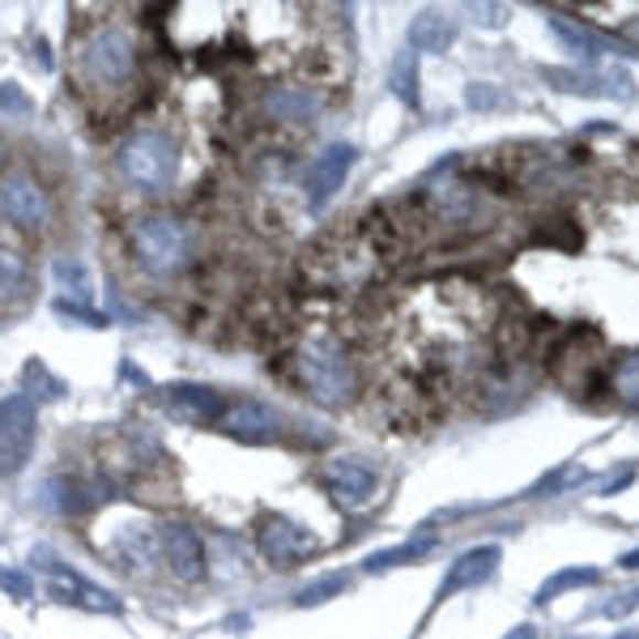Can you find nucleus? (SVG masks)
I'll return each mask as SVG.
<instances>
[{"mask_svg": "<svg viewBox=\"0 0 639 639\" xmlns=\"http://www.w3.org/2000/svg\"><path fill=\"white\" fill-rule=\"evenodd\" d=\"M141 77V56H137V34L124 18L116 13H95L86 31L77 34L73 52V82L90 102H111L124 98Z\"/></svg>", "mask_w": 639, "mask_h": 639, "instance_id": "1", "label": "nucleus"}, {"mask_svg": "<svg viewBox=\"0 0 639 639\" xmlns=\"http://www.w3.org/2000/svg\"><path fill=\"white\" fill-rule=\"evenodd\" d=\"M294 383L320 410H346L358 397V362L337 333H312L294 346Z\"/></svg>", "mask_w": 639, "mask_h": 639, "instance_id": "2", "label": "nucleus"}, {"mask_svg": "<svg viewBox=\"0 0 639 639\" xmlns=\"http://www.w3.org/2000/svg\"><path fill=\"white\" fill-rule=\"evenodd\" d=\"M410 218L431 235H469L490 223V201L481 196L478 180L440 171L414 192Z\"/></svg>", "mask_w": 639, "mask_h": 639, "instance_id": "3", "label": "nucleus"}, {"mask_svg": "<svg viewBox=\"0 0 639 639\" xmlns=\"http://www.w3.org/2000/svg\"><path fill=\"white\" fill-rule=\"evenodd\" d=\"M128 252L137 260V269L154 282L166 278H180L196 256V235L192 226L171 214V209H154V214H141L132 230H128Z\"/></svg>", "mask_w": 639, "mask_h": 639, "instance_id": "4", "label": "nucleus"}, {"mask_svg": "<svg viewBox=\"0 0 639 639\" xmlns=\"http://www.w3.org/2000/svg\"><path fill=\"white\" fill-rule=\"evenodd\" d=\"M116 171L137 192H166L175 184V171H180V150L159 128H137L116 150Z\"/></svg>", "mask_w": 639, "mask_h": 639, "instance_id": "5", "label": "nucleus"}, {"mask_svg": "<svg viewBox=\"0 0 639 639\" xmlns=\"http://www.w3.org/2000/svg\"><path fill=\"white\" fill-rule=\"evenodd\" d=\"M39 435V405L26 392L0 397V478H13L26 469Z\"/></svg>", "mask_w": 639, "mask_h": 639, "instance_id": "6", "label": "nucleus"}, {"mask_svg": "<svg viewBox=\"0 0 639 639\" xmlns=\"http://www.w3.org/2000/svg\"><path fill=\"white\" fill-rule=\"evenodd\" d=\"M34 572L47 580V593H52L56 602H68V606H77V609H95V614H120V597H116V593H107V588L95 584L90 575H82L77 567L61 563V559L47 554V550L34 554Z\"/></svg>", "mask_w": 639, "mask_h": 639, "instance_id": "7", "label": "nucleus"}, {"mask_svg": "<svg viewBox=\"0 0 639 639\" xmlns=\"http://www.w3.org/2000/svg\"><path fill=\"white\" fill-rule=\"evenodd\" d=\"M0 214L26 235H43L52 226V196L31 171H9L0 180Z\"/></svg>", "mask_w": 639, "mask_h": 639, "instance_id": "8", "label": "nucleus"}, {"mask_svg": "<svg viewBox=\"0 0 639 639\" xmlns=\"http://www.w3.org/2000/svg\"><path fill=\"white\" fill-rule=\"evenodd\" d=\"M256 550H260V559L273 563V567H299V563L316 559L320 542H316V533H307L299 520L273 511V516H264L260 529H256Z\"/></svg>", "mask_w": 639, "mask_h": 639, "instance_id": "9", "label": "nucleus"}, {"mask_svg": "<svg viewBox=\"0 0 639 639\" xmlns=\"http://www.w3.org/2000/svg\"><path fill=\"white\" fill-rule=\"evenodd\" d=\"M320 107H324L320 90L316 86H307V82H299V77H290V82H269V86L260 90V111H264L273 124H290V128L316 124Z\"/></svg>", "mask_w": 639, "mask_h": 639, "instance_id": "10", "label": "nucleus"}, {"mask_svg": "<svg viewBox=\"0 0 639 639\" xmlns=\"http://www.w3.org/2000/svg\"><path fill=\"white\" fill-rule=\"evenodd\" d=\"M218 426H223L230 440L260 447V444H273V440L282 435V414H278L273 405L256 401V397H239V401H230L223 410Z\"/></svg>", "mask_w": 639, "mask_h": 639, "instance_id": "11", "label": "nucleus"}, {"mask_svg": "<svg viewBox=\"0 0 639 639\" xmlns=\"http://www.w3.org/2000/svg\"><path fill=\"white\" fill-rule=\"evenodd\" d=\"M159 559L184 584H196L205 575V542L184 520H162L159 524Z\"/></svg>", "mask_w": 639, "mask_h": 639, "instance_id": "12", "label": "nucleus"}, {"mask_svg": "<svg viewBox=\"0 0 639 639\" xmlns=\"http://www.w3.org/2000/svg\"><path fill=\"white\" fill-rule=\"evenodd\" d=\"M324 486L333 490V499H337L342 508H358V503H367V499L380 490V474H376L371 465L354 461V456H337V461H328V469H324Z\"/></svg>", "mask_w": 639, "mask_h": 639, "instance_id": "13", "label": "nucleus"}, {"mask_svg": "<svg viewBox=\"0 0 639 639\" xmlns=\"http://www.w3.org/2000/svg\"><path fill=\"white\" fill-rule=\"evenodd\" d=\"M350 162H354V145L337 141V145H328V150L307 166V205H312V209H320V205L333 201V192L342 188Z\"/></svg>", "mask_w": 639, "mask_h": 639, "instance_id": "14", "label": "nucleus"}, {"mask_svg": "<svg viewBox=\"0 0 639 639\" xmlns=\"http://www.w3.org/2000/svg\"><path fill=\"white\" fill-rule=\"evenodd\" d=\"M499 545H474V550H465L456 563H452V572L444 580V593H461V588H474L481 580H490L495 567H499Z\"/></svg>", "mask_w": 639, "mask_h": 639, "instance_id": "15", "label": "nucleus"}, {"mask_svg": "<svg viewBox=\"0 0 639 639\" xmlns=\"http://www.w3.org/2000/svg\"><path fill=\"white\" fill-rule=\"evenodd\" d=\"M166 405L184 418H223L226 410L223 392L201 388V383H175V388H166Z\"/></svg>", "mask_w": 639, "mask_h": 639, "instance_id": "16", "label": "nucleus"}, {"mask_svg": "<svg viewBox=\"0 0 639 639\" xmlns=\"http://www.w3.org/2000/svg\"><path fill=\"white\" fill-rule=\"evenodd\" d=\"M609 388H614V397H618L622 405L639 410V350L622 354V358L614 362V371H609Z\"/></svg>", "mask_w": 639, "mask_h": 639, "instance_id": "17", "label": "nucleus"}, {"mask_svg": "<svg viewBox=\"0 0 639 639\" xmlns=\"http://www.w3.org/2000/svg\"><path fill=\"white\" fill-rule=\"evenodd\" d=\"M435 550L431 538H422V542H405V545H392V550H383V554H371L362 567L367 572H388V567H397V563H414V559H426Z\"/></svg>", "mask_w": 639, "mask_h": 639, "instance_id": "18", "label": "nucleus"}, {"mask_svg": "<svg viewBox=\"0 0 639 639\" xmlns=\"http://www.w3.org/2000/svg\"><path fill=\"white\" fill-rule=\"evenodd\" d=\"M410 39H414V47L444 52L447 43H452V26H447L440 13H422V18L414 22V31H410Z\"/></svg>", "mask_w": 639, "mask_h": 639, "instance_id": "19", "label": "nucleus"}, {"mask_svg": "<svg viewBox=\"0 0 639 639\" xmlns=\"http://www.w3.org/2000/svg\"><path fill=\"white\" fill-rule=\"evenodd\" d=\"M26 278H31L26 260L13 252V248H0V294H22L26 290Z\"/></svg>", "mask_w": 639, "mask_h": 639, "instance_id": "20", "label": "nucleus"}, {"mask_svg": "<svg viewBox=\"0 0 639 639\" xmlns=\"http://www.w3.org/2000/svg\"><path fill=\"white\" fill-rule=\"evenodd\" d=\"M64 392V383L43 367V362H26V397H31L34 405L39 401H56Z\"/></svg>", "mask_w": 639, "mask_h": 639, "instance_id": "21", "label": "nucleus"}, {"mask_svg": "<svg viewBox=\"0 0 639 639\" xmlns=\"http://www.w3.org/2000/svg\"><path fill=\"white\" fill-rule=\"evenodd\" d=\"M342 588H346V575H320L312 588H303V593L294 597V606H320V602L337 597Z\"/></svg>", "mask_w": 639, "mask_h": 639, "instance_id": "22", "label": "nucleus"}, {"mask_svg": "<svg viewBox=\"0 0 639 639\" xmlns=\"http://www.w3.org/2000/svg\"><path fill=\"white\" fill-rule=\"evenodd\" d=\"M593 580H597V572H593V567H575V572H563V575H554V580H550V584H545L542 593H538V602H554V597H559V593H567V588H575V584H593Z\"/></svg>", "mask_w": 639, "mask_h": 639, "instance_id": "23", "label": "nucleus"}, {"mask_svg": "<svg viewBox=\"0 0 639 639\" xmlns=\"http://www.w3.org/2000/svg\"><path fill=\"white\" fill-rule=\"evenodd\" d=\"M56 278H61L64 286L73 290V303H86L90 299V286H86V269L77 264V260H56Z\"/></svg>", "mask_w": 639, "mask_h": 639, "instance_id": "24", "label": "nucleus"}, {"mask_svg": "<svg viewBox=\"0 0 639 639\" xmlns=\"http://www.w3.org/2000/svg\"><path fill=\"white\" fill-rule=\"evenodd\" d=\"M392 86H397V95L405 98V102H410V107H418L414 56H401V61H397V77H392Z\"/></svg>", "mask_w": 639, "mask_h": 639, "instance_id": "25", "label": "nucleus"}, {"mask_svg": "<svg viewBox=\"0 0 639 639\" xmlns=\"http://www.w3.org/2000/svg\"><path fill=\"white\" fill-rule=\"evenodd\" d=\"M0 107H4V111H26V107H31V98L22 95L13 82H4V86H0Z\"/></svg>", "mask_w": 639, "mask_h": 639, "instance_id": "26", "label": "nucleus"}, {"mask_svg": "<svg viewBox=\"0 0 639 639\" xmlns=\"http://www.w3.org/2000/svg\"><path fill=\"white\" fill-rule=\"evenodd\" d=\"M0 588H4V593H13V597H26V593H31V580H26V575H18V572H0Z\"/></svg>", "mask_w": 639, "mask_h": 639, "instance_id": "27", "label": "nucleus"}, {"mask_svg": "<svg viewBox=\"0 0 639 639\" xmlns=\"http://www.w3.org/2000/svg\"><path fill=\"white\" fill-rule=\"evenodd\" d=\"M508 639H538V631H533V627H529V622H524V627H516V631H511Z\"/></svg>", "mask_w": 639, "mask_h": 639, "instance_id": "28", "label": "nucleus"}, {"mask_svg": "<svg viewBox=\"0 0 639 639\" xmlns=\"http://www.w3.org/2000/svg\"><path fill=\"white\" fill-rule=\"evenodd\" d=\"M622 567H639V550H636V554H627V559H622Z\"/></svg>", "mask_w": 639, "mask_h": 639, "instance_id": "29", "label": "nucleus"}, {"mask_svg": "<svg viewBox=\"0 0 639 639\" xmlns=\"http://www.w3.org/2000/svg\"><path fill=\"white\" fill-rule=\"evenodd\" d=\"M0 166H4V150H0Z\"/></svg>", "mask_w": 639, "mask_h": 639, "instance_id": "30", "label": "nucleus"}]
</instances>
